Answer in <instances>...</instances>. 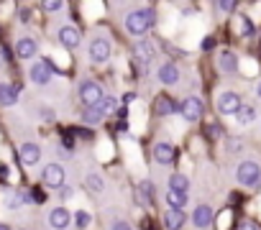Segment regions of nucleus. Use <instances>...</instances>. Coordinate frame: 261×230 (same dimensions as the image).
Returning a JSON list of instances; mask_svg holds the SVG:
<instances>
[{
  "label": "nucleus",
  "mask_w": 261,
  "mask_h": 230,
  "mask_svg": "<svg viewBox=\"0 0 261 230\" xmlns=\"http://www.w3.org/2000/svg\"><path fill=\"white\" fill-rule=\"evenodd\" d=\"M59 41H62V46H67V49H77L80 41H82V34H80L74 26H62V28H59Z\"/></svg>",
  "instance_id": "obj_14"
},
{
  "label": "nucleus",
  "mask_w": 261,
  "mask_h": 230,
  "mask_svg": "<svg viewBox=\"0 0 261 230\" xmlns=\"http://www.w3.org/2000/svg\"><path fill=\"white\" fill-rule=\"evenodd\" d=\"M236 121H238V126H248V123H253V121H256V107H251V105H241V110L236 112Z\"/></svg>",
  "instance_id": "obj_22"
},
{
  "label": "nucleus",
  "mask_w": 261,
  "mask_h": 230,
  "mask_svg": "<svg viewBox=\"0 0 261 230\" xmlns=\"http://www.w3.org/2000/svg\"><path fill=\"white\" fill-rule=\"evenodd\" d=\"M74 225H77L80 230H85V227L90 225V215H87V212H77V215H74Z\"/></svg>",
  "instance_id": "obj_32"
},
{
  "label": "nucleus",
  "mask_w": 261,
  "mask_h": 230,
  "mask_svg": "<svg viewBox=\"0 0 261 230\" xmlns=\"http://www.w3.org/2000/svg\"><path fill=\"white\" fill-rule=\"evenodd\" d=\"M139 194H141V199L149 205V202L154 199V184H151V182H141V187H139Z\"/></svg>",
  "instance_id": "obj_28"
},
{
  "label": "nucleus",
  "mask_w": 261,
  "mask_h": 230,
  "mask_svg": "<svg viewBox=\"0 0 261 230\" xmlns=\"http://www.w3.org/2000/svg\"><path fill=\"white\" fill-rule=\"evenodd\" d=\"M18 87L16 84H0V105H16Z\"/></svg>",
  "instance_id": "obj_21"
},
{
  "label": "nucleus",
  "mask_w": 261,
  "mask_h": 230,
  "mask_svg": "<svg viewBox=\"0 0 261 230\" xmlns=\"http://www.w3.org/2000/svg\"><path fill=\"white\" fill-rule=\"evenodd\" d=\"M110 230H134V227H130V222H125V220H113Z\"/></svg>",
  "instance_id": "obj_33"
},
{
  "label": "nucleus",
  "mask_w": 261,
  "mask_h": 230,
  "mask_svg": "<svg viewBox=\"0 0 261 230\" xmlns=\"http://www.w3.org/2000/svg\"><path fill=\"white\" fill-rule=\"evenodd\" d=\"M36 51H39V46H36L34 39H18V41H16V54H18L21 59H34Z\"/></svg>",
  "instance_id": "obj_18"
},
{
  "label": "nucleus",
  "mask_w": 261,
  "mask_h": 230,
  "mask_svg": "<svg viewBox=\"0 0 261 230\" xmlns=\"http://www.w3.org/2000/svg\"><path fill=\"white\" fill-rule=\"evenodd\" d=\"M213 44H215L213 39H205V41H202V49H205V51H210V49H213Z\"/></svg>",
  "instance_id": "obj_37"
},
{
  "label": "nucleus",
  "mask_w": 261,
  "mask_h": 230,
  "mask_svg": "<svg viewBox=\"0 0 261 230\" xmlns=\"http://www.w3.org/2000/svg\"><path fill=\"white\" fill-rule=\"evenodd\" d=\"M236 3H238V0H215V6H218L220 13H233L236 11Z\"/></svg>",
  "instance_id": "obj_30"
},
{
  "label": "nucleus",
  "mask_w": 261,
  "mask_h": 230,
  "mask_svg": "<svg viewBox=\"0 0 261 230\" xmlns=\"http://www.w3.org/2000/svg\"><path fill=\"white\" fill-rule=\"evenodd\" d=\"M110 41L105 39V36H95L92 41H90V46H87V54H90V59L95 62V64H102V62H108L110 59Z\"/></svg>",
  "instance_id": "obj_4"
},
{
  "label": "nucleus",
  "mask_w": 261,
  "mask_h": 230,
  "mask_svg": "<svg viewBox=\"0 0 261 230\" xmlns=\"http://www.w3.org/2000/svg\"><path fill=\"white\" fill-rule=\"evenodd\" d=\"M218 69H220L223 74H236V69H238L236 54H233V51H220V54H218Z\"/></svg>",
  "instance_id": "obj_16"
},
{
  "label": "nucleus",
  "mask_w": 261,
  "mask_h": 230,
  "mask_svg": "<svg viewBox=\"0 0 261 230\" xmlns=\"http://www.w3.org/2000/svg\"><path fill=\"white\" fill-rule=\"evenodd\" d=\"M215 105H218V112L220 115H236L243 102H241V97L236 92H220L218 100H215Z\"/></svg>",
  "instance_id": "obj_8"
},
{
  "label": "nucleus",
  "mask_w": 261,
  "mask_h": 230,
  "mask_svg": "<svg viewBox=\"0 0 261 230\" xmlns=\"http://www.w3.org/2000/svg\"><path fill=\"white\" fill-rule=\"evenodd\" d=\"M154 21H156V16H154L151 8L134 11V13H128V16H125V31H128L130 36H136V39H144V36L151 31Z\"/></svg>",
  "instance_id": "obj_1"
},
{
  "label": "nucleus",
  "mask_w": 261,
  "mask_h": 230,
  "mask_svg": "<svg viewBox=\"0 0 261 230\" xmlns=\"http://www.w3.org/2000/svg\"><path fill=\"white\" fill-rule=\"evenodd\" d=\"M26 199H29V197H26L23 192H13V194L8 197V207H13V210H16V207H21Z\"/></svg>",
  "instance_id": "obj_31"
},
{
  "label": "nucleus",
  "mask_w": 261,
  "mask_h": 230,
  "mask_svg": "<svg viewBox=\"0 0 261 230\" xmlns=\"http://www.w3.org/2000/svg\"><path fill=\"white\" fill-rule=\"evenodd\" d=\"M69 222H72V215H69L67 207H54V210L49 212V225H51L54 230H67Z\"/></svg>",
  "instance_id": "obj_12"
},
{
  "label": "nucleus",
  "mask_w": 261,
  "mask_h": 230,
  "mask_svg": "<svg viewBox=\"0 0 261 230\" xmlns=\"http://www.w3.org/2000/svg\"><path fill=\"white\" fill-rule=\"evenodd\" d=\"M29 77H31L34 84H41V87L49 84V82H51V64H49V62H36V64H31Z\"/></svg>",
  "instance_id": "obj_9"
},
{
  "label": "nucleus",
  "mask_w": 261,
  "mask_h": 230,
  "mask_svg": "<svg viewBox=\"0 0 261 230\" xmlns=\"http://www.w3.org/2000/svg\"><path fill=\"white\" fill-rule=\"evenodd\" d=\"M169 189L190 192V179H187V174H179V171H174V174L169 177Z\"/></svg>",
  "instance_id": "obj_23"
},
{
  "label": "nucleus",
  "mask_w": 261,
  "mask_h": 230,
  "mask_svg": "<svg viewBox=\"0 0 261 230\" xmlns=\"http://www.w3.org/2000/svg\"><path fill=\"white\" fill-rule=\"evenodd\" d=\"M0 67H6V51L0 49Z\"/></svg>",
  "instance_id": "obj_40"
},
{
  "label": "nucleus",
  "mask_w": 261,
  "mask_h": 230,
  "mask_svg": "<svg viewBox=\"0 0 261 230\" xmlns=\"http://www.w3.org/2000/svg\"><path fill=\"white\" fill-rule=\"evenodd\" d=\"M154 56H156L154 44H151V41L139 39V41H136V46H134V59H136V64L141 67V72H144V67H146V64H151V62H154Z\"/></svg>",
  "instance_id": "obj_7"
},
{
  "label": "nucleus",
  "mask_w": 261,
  "mask_h": 230,
  "mask_svg": "<svg viewBox=\"0 0 261 230\" xmlns=\"http://www.w3.org/2000/svg\"><path fill=\"white\" fill-rule=\"evenodd\" d=\"M105 118L102 115V110H100V105H95V107H87L85 110V123H90V126H95V123H100Z\"/></svg>",
  "instance_id": "obj_26"
},
{
  "label": "nucleus",
  "mask_w": 261,
  "mask_h": 230,
  "mask_svg": "<svg viewBox=\"0 0 261 230\" xmlns=\"http://www.w3.org/2000/svg\"><path fill=\"white\" fill-rule=\"evenodd\" d=\"M31 199H34V202H44V199H46V194H44V192H39V189H34V192H31Z\"/></svg>",
  "instance_id": "obj_36"
},
{
  "label": "nucleus",
  "mask_w": 261,
  "mask_h": 230,
  "mask_svg": "<svg viewBox=\"0 0 261 230\" xmlns=\"http://www.w3.org/2000/svg\"><path fill=\"white\" fill-rule=\"evenodd\" d=\"M102 97H105V95H102V87H100L97 82H82V84H80V100H82L85 107L100 105Z\"/></svg>",
  "instance_id": "obj_5"
},
{
  "label": "nucleus",
  "mask_w": 261,
  "mask_h": 230,
  "mask_svg": "<svg viewBox=\"0 0 261 230\" xmlns=\"http://www.w3.org/2000/svg\"><path fill=\"white\" fill-rule=\"evenodd\" d=\"M156 79H159L162 84H177V82H179V67L172 64V62L162 64V67L156 69Z\"/></svg>",
  "instance_id": "obj_13"
},
{
  "label": "nucleus",
  "mask_w": 261,
  "mask_h": 230,
  "mask_svg": "<svg viewBox=\"0 0 261 230\" xmlns=\"http://www.w3.org/2000/svg\"><path fill=\"white\" fill-rule=\"evenodd\" d=\"M202 100L200 97H185L182 100V105H179V112H182V118L187 121V123H195V121H200L202 118Z\"/></svg>",
  "instance_id": "obj_6"
},
{
  "label": "nucleus",
  "mask_w": 261,
  "mask_h": 230,
  "mask_svg": "<svg viewBox=\"0 0 261 230\" xmlns=\"http://www.w3.org/2000/svg\"><path fill=\"white\" fill-rule=\"evenodd\" d=\"M256 97H258V100H261V82H258V84H256Z\"/></svg>",
  "instance_id": "obj_41"
},
{
  "label": "nucleus",
  "mask_w": 261,
  "mask_h": 230,
  "mask_svg": "<svg viewBox=\"0 0 261 230\" xmlns=\"http://www.w3.org/2000/svg\"><path fill=\"white\" fill-rule=\"evenodd\" d=\"M64 179H67V171H64V166L57 164V161H51V164H46V166L41 169V182H44L46 187L59 189V187L64 184Z\"/></svg>",
  "instance_id": "obj_3"
},
{
  "label": "nucleus",
  "mask_w": 261,
  "mask_h": 230,
  "mask_svg": "<svg viewBox=\"0 0 261 230\" xmlns=\"http://www.w3.org/2000/svg\"><path fill=\"white\" fill-rule=\"evenodd\" d=\"M118 107H120V102H118L115 97H102V102H100L102 115H115V112H118Z\"/></svg>",
  "instance_id": "obj_27"
},
{
  "label": "nucleus",
  "mask_w": 261,
  "mask_h": 230,
  "mask_svg": "<svg viewBox=\"0 0 261 230\" xmlns=\"http://www.w3.org/2000/svg\"><path fill=\"white\" fill-rule=\"evenodd\" d=\"M8 177V166H0V179H6Z\"/></svg>",
  "instance_id": "obj_39"
},
{
  "label": "nucleus",
  "mask_w": 261,
  "mask_h": 230,
  "mask_svg": "<svg viewBox=\"0 0 261 230\" xmlns=\"http://www.w3.org/2000/svg\"><path fill=\"white\" fill-rule=\"evenodd\" d=\"M62 6H64V0H41V8L46 13H57V11H62Z\"/></svg>",
  "instance_id": "obj_29"
},
{
  "label": "nucleus",
  "mask_w": 261,
  "mask_h": 230,
  "mask_svg": "<svg viewBox=\"0 0 261 230\" xmlns=\"http://www.w3.org/2000/svg\"><path fill=\"white\" fill-rule=\"evenodd\" d=\"M236 182L241 184V187H246V189H256V187H261V166L256 164V161H241L238 166H236Z\"/></svg>",
  "instance_id": "obj_2"
},
{
  "label": "nucleus",
  "mask_w": 261,
  "mask_h": 230,
  "mask_svg": "<svg viewBox=\"0 0 261 230\" xmlns=\"http://www.w3.org/2000/svg\"><path fill=\"white\" fill-rule=\"evenodd\" d=\"M18 156H21V161H23L26 166H34V164H39V159H41V146H39V143H23V146L18 149Z\"/></svg>",
  "instance_id": "obj_15"
},
{
  "label": "nucleus",
  "mask_w": 261,
  "mask_h": 230,
  "mask_svg": "<svg viewBox=\"0 0 261 230\" xmlns=\"http://www.w3.org/2000/svg\"><path fill=\"white\" fill-rule=\"evenodd\" d=\"M0 230H11V225H6V222H0Z\"/></svg>",
  "instance_id": "obj_42"
},
{
  "label": "nucleus",
  "mask_w": 261,
  "mask_h": 230,
  "mask_svg": "<svg viewBox=\"0 0 261 230\" xmlns=\"http://www.w3.org/2000/svg\"><path fill=\"white\" fill-rule=\"evenodd\" d=\"M154 161L162 166H169L174 161V146L169 141H156L154 143Z\"/></svg>",
  "instance_id": "obj_11"
},
{
  "label": "nucleus",
  "mask_w": 261,
  "mask_h": 230,
  "mask_svg": "<svg viewBox=\"0 0 261 230\" xmlns=\"http://www.w3.org/2000/svg\"><path fill=\"white\" fill-rule=\"evenodd\" d=\"M233 28H236L238 36H251V34H253V23H251V18L243 16V13H238V16L233 18Z\"/></svg>",
  "instance_id": "obj_20"
},
{
  "label": "nucleus",
  "mask_w": 261,
  "mask_h": 230,
  "mask_svg": "<svg viewBox=\"0 0 261 230\" xmlns=\"http://www.w3.org/2000/svg\"><path fill=\"white\" fill-rule=\"evenodd\" d=\"M192 225L197 227V230H207L210 225H213V207L210 205H197L195 210H192Z\"/></svg>",
  "instance_id": "obj_10"
},
{
  "label": "nucleus",
  "mask_w": 261,
  "mask_h": 230,
  "mask_svg": "<svg viewBox=\"0 0 261 230\" xmlns=\"http://www.w3.org/2000/svg\"><path fill=\"white\" fill-rule=\"evenodd\" d=\"M238 230H261V227H258L256 222H251V220H246V222H241V225H238Z\"/></svg>",
  "instance_id": "obj_35"
},
{
  "label": "nucleus",
  "mask_w": 261,
  "mask_h": 230,
  "mask_svg": "<svg viewBox=\"0 0 261 230\" xmlns=\"http://www.w3.org/2000/svg\"><path fill=\"white\" fill-rule=\"evenodd\" d=\"M225 146H228V151H230V154H236V151L243 146V141H238V138H228V141H225Z\"/></svg>",
  "instance_id": "obj_34"
},
{
  "label": "nucleus",
  "mask_w": 261,
  "mask_h": 230,
  "mask_svg": "<svg viewBox=\"0 0 261 230\" xmlns=\"http://www.w3.org/2000/svg\"><path fill=\"white\" fill-rule=\"evenodd\" d=\"M185 220H187L185 210H172V207H169L167 215H164V225H167V230H182Z\"/></svg>",
  "instance_id": "obj_17"
},
{
  "label": "nucleus",
  "mask_w": 261,
  "mask_h": 230,
  "mask_svg": "<svg viewBox=\"0 0 261 230\" xmlns=\"http://www.w3.org/2000/svg\"><path fill=\"white\" fill-rule=\"evenodd\" d=\"M156 112H159V115H172V112H174V102H172L167 95H159V100H156Z\"/></svg>",
  "instance_id": "obj_25"
},
{
  "label": "nucleus",
  "mask_w": 261,
  "mask_h": 230,
  "mask_svg": "<svg viewBox=\"0 0 261 230\" xmlns=\"http://www.w3.org/2000/svg\"><path fill=\"white\" fill-rule=\"evenodd\" d=\"M59 189H62V197H72V187H64V184H62Z\"/></svg>",
  "instance_id": "obj_38"
},
{
  "label": "nucleus",
  "mask_w": 261,
  "mask_h": 230,
  "mask_svg": "<svg viewBox=\"0 0 261 230\" xmlns=\"http://www.w3.org/2000/svg\"><path fill=\"white\" fill-rule=\"evenodd\" d=\"M85 182H87V189H90L92 194H102V192H105V179H102L100 174L92 171V174H87Z\"/></svg>",
  "instance_id": "obj_24"
},
{
  "label": "nucleus",
  "mask_w": 261,
  "mask_h": 230,
  "mask_svg": "<svg viewBox=\"0 0 261 230\" xmlns=\"http://www.w3.org/2000/svg\"><path fill=\"white\" fill-rule=\"evenodd\" d=\"M167 205L172 207V210H185V205H187V192H179V189H167Z\"/></svg>",
  "instance_id": "obj_19"
}]
</instances>
